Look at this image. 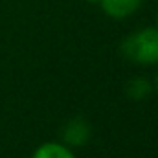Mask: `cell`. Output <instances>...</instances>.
I'll return each mask as SVG.
<instances>
[{
  "label": "cell",
  "instance_id": "1",
  "mask_svg": "<svg viewBox=\"0 0 158 158\" xmlns=\"http://www.w3.org/2000/svg\"><path fill=\"white\" fill-rule=\"evenodd\" d=\"M121 53L140 66L158 64V28H142L127 35L121 42Z\"/></svg>",
  "mask_w": 158,
  "mask_h": 158
},
{
  "label": "cell",
  "instance_id": "2",
  "mask_svg": "<svg viewBox=\"0 0 158 158\" xmlns=\"http://www.w3.org/2000/svg\"><path fill=\"white\" fill-rule=\"evenodd\" d=\"M63 142L68 147H83L85 143H88L90 136H92V129L90 123L85 118H72L68 119L61 131Z\"/></svg>",
  "mask_w": 158,
  "mask_h": 158
},
{
  "label": "cell",
  "instance_id": "3",
  "mask_svg": "<svg viewBox=\"0 0 158 158\" xmlns=\"http://www.w3.org/2000/svg\"><path fill=\"white\" fill-rule=\"evenodd\" d=\"M142 4H143V0H99L103 13L116 20L134 15L142 7Z\"/></svg>",
  "mask_w": 158,
  "mask_h": 158
},
{
  "label": "cell",
  "instance_id": "4",
  "mask_svg": "<svg viewBox=\"0 0 158 158\" xmlns=\"http://www.w3.org/2000/svg\"><path fill=\"white\" fill-rule=\"evenodd\" d=\"M31 158H77V156H76V155L70 151V147L64 145V143H59V142H46V143L39 145V147L33 151Z\"/></svg>",
  "mask_w": 158,
  "mask_h": 158
},
{
  "label": "cell",
  "instance_id": "5",
  "mask_svg": "<svg viewBox=\"0 0 158 158\" xmlns=\"http://www.w3.org/2000/svg\"><path fill=\"white\" fill-rule=\"evenodd\" d=\"M125 92L131 99L134 101H142L147 99L153 92V83L145 77H132L127 85H125Z\"/></svg>",
  "mask_w": 158,
  "mask_h": 158
},
{
  "label": "cell",
  "instance_id": "6",
  "mask_svg": "<svg viewBox=\"0 0 158 158\" xmlns=\"http://www.w3.org/2000/svg\"><path fill=\"white\" fill-rule=\"evenodd\" d=\"M155 88L158 90V74H156V77H155Z\"/></svg>",
  "mask_w": 158,
  "mask_h": 158
},
{
  "label": "cell",
  "instance_id": "7",
  "mask_svg": "<svg viewBox=\"0 0 158 158\" xmlns=\"http://www.w3.org/2000/svg\"><path fill=\"white\" fill-rule=\"evenodd\" d=\"M86 2H92V4H94V2H99V0H86Z\"/></svg>",
  "mask_w": 158,
  "mask_h": 158
},
{
  "label": "cell",
  "instance_id": "8",
  "mask_svg": "<svg viewBox=\"0 0 158 158\" xmlns=\"http://www.w3.org/2000/svg\"><path fill=\"white\" fill-rule=\"evenodd\" d=\"M156 28H158V13H156Z\"/></svg>",
  "mask_w": 158,
  "mask_h": 158
}]
</instances>
